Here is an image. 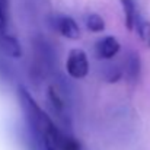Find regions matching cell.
<instances>
[{
	"mask_svg": "<svg viewBox=\"0 0 150 150\" xmlns=\"http://www.w3.org/2000/svg\"><path fill=\"white\" fill-rule=\"evenodd\" d=\"M85 22H86L88 29L92 31V32H100L105 28V22H103V19L100 18L98 13H89L86 16Z\"/></svg>",
	"mask_w": 150,
	"mask_h": 150,
	"instance_id": "obj_10",
	"label": "cell"
},
{
	"mask_svg": "<svg viewBox=\"0 0 150 150\" xmlns=\"http://www.w3.org/2000/svg\"><path fill=\"white\" fill-rule=\"evenodd\" d=\"M0 51L12 58H19L22 55V47L19 41L7 34H0Z\"/></svg>",
	"mask_w": 150,
	"mask_h": 150,
	"instance_id": "obj_7",
	"label": "cell"
},
{
	"mask_svg": "<svg viewBox=\"0 0 150 150\" xmlns=\"http://www.w3.org/2000/svg\"><path fill=\"white\" fill-rule=\"evenodd\" d=\"M7 29V4L6 0H0V34H6Z\"/></svg>",
	"mask_w": 150,
	"mask_h": 150,
	"instance_id": "obj_11",
	"label": "cell"
},
{
	"mask_svg": "<svg viewBox=\"0 0 150 150\" xmlns=\"http://www.w3.org/2000/svg\"><path fill=\"white\" fill-rule=\"evenodd\" d=\"M105 76L108 82H117L121 77V69L115 64H111L105 69Z\"/></svg>",
	"mask_w": 150,
	"mask_h": 150,
	"instance_id": "obj_12",
	"label": "cell"
},
{
	"mask_svg": "<svg viewBox=\"0 0 150 150\" xmlns=\"http://www.w3.org/2000/svg\"><path fill=\"white\" fill-rule=\"evenodd\" d=\"M142 73V60L136 51H130L125 60V74L131 83H137Z\"/></svg>",
	"mask_w": 150,
	"mask_h": 150,
	"instance_id": "obj_6",
	"label": "cell"
},
{
	"mask_svg": "<svg viewBox=\"0 0 150 150\" xmlns=\"http://www.w3.org/2000/svg\"><path fill=\"white\" fill-rule=\"evenodd\" d=\"M55 28L57 31L70 40H77L80 37V29L79 25L76 23V21L70 16H57L55 19Z\"/></svg>",
	"mask_w": 150,
	"mask_h": 150,
	"instance_id": "obj_5",
	"label": "cell"
},
{
	"mask_svg": "<svg viewBox=\"0 0 150 150\" xmlns=\"http://www.w3.org/2000/svg\"><path fill=\"white\" fill-rule=\"evenodd\" d=\"M121 6H122V12H124L125 25H127V28L130 31H133L136 23H137V21L140 19L136 0H121Z\"/></svg>",
	"mask_w": 150,
	"mask_h": 150,
	"instance_id": "obj_8",
	"label": "cell"
},
{
	"mask_svg": "<svg viewBox=\"0 0 150 150\" xmlns=\"http://www.w3.org/2000/svg\"><path fill=\"white\" fill-rule=\"evenodd\" d=\"M66 69H67V73L74 79L85 77L89 73V61H88L85 51L79 50V48L70 51L67 63H66Z\"/></svg>",
	"mask_w": 150,
	"mask_h": 150,
	"instance_id": "obj_2",
	"label": "cell"
},
{
	"mask_svg": "<svg viewBox=\"0 0 150 150\" xmlns=\"http://www.w3.org/2000/svg\"><path fill=\"white\" fill-rule=\"evenodd\" d=\"M19 102L22 105L26 121L34 131L37 140L44 150H58L60 149V133L50 117L40 108V105L31 96V93L25 88L18 89Z\"/></svg>",
	"mask_w": 150,
	"mask_h": 150,
	"instance_id": "obj_1",
	"label": "cell"
},
{
	"mask_svg": "<svg viewBox=\"0 0 150 150\" xmlns=\"http://www.w3.org/2000/svg\"><path fill=\"white\" fill-rule=\"evenodd\" d=\"M95 51L100 60H111L120 51V42L117 41L115 37H111V35L103 37L99 41H96Z\"/></svg>",
	"mask_w": 150,
	"mask_h": 150,
	"instance_id": "obj_4",
	"label": "cell"
},
{
	"mask_svg": "<svg viewBox=\"0 0 150 150\" xmlns=\"http://www.w3.org/2000/svg\"><path fill=\"white\" fill-rule=\"evenodd\" d=\"M48 102H50L51 109L54 111V114L66 124H70V114H69V108L66 105V99L63 98L60 89L52 85L48 88Z\"/></svg>",
	"mask_w": 150,
	"mask_h": 150,
	"instance_id": "obj_3",
	"label": "cell"
},
{
	"mask_svg": "<svg viewBox=\"0 0 150 150\" xmlns=\"http://www.w3.org/2000/svg\"><path fill=\"white\" fill-rule=\"evenodd\" d=\"M134 28H136L139 37L142 38V41L144 42V45L150 48V21H143L140 18Z\"/></svg>",
	"mask_w": 150,
	"mask_h": 150,
	"instance_id": "obj_9",
	"label": "cell"
}]
</instances>
